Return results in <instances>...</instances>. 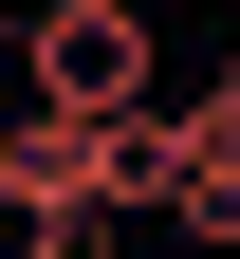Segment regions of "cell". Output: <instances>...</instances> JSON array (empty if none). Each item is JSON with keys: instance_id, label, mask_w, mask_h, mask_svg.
Instances as JSON below:
<instances>
[{"instance_id": "cell-1", "label": "cell", "mask_w": 240, "mask_h": 259, "mask_svg": "<svg viewBox=\"0 0 240 259\" xmlns=\"http://www.w3.org/2000/svg\"><path fill=\"white\" fill-rule=\"evenodd\" d=\"M19 93L37 111H166L148 0H19Z\"/></svg>"}, {"instance_id": "cell-2", "label": "cell", "mask_w": 240, "mask_h": 259, "mask_svg": "<svg viewBox=\"0 0 240 259\" xmlns=\"http://www.w3.org/2000/svg\"><path fill=\"white\" fill-rule=\"evenodd\" d=\"M92 241H111L92 204H56L37 167H0V259H92Z\"/></svg>"}, {"instance_id": "cell-3", "label": "cell", "mask_w": 240, "mask_h": 259, "mask_svg": "<svg viewBox=\"0 0 240 259\" xmlns=\"http://www.w3.org/2000/svg\"><path fill=\"white\" fill-rule=\"evenodd\" d=\"M166 222H185V241H240V148H203V130H185V185H166Z\"/></svg>"}, {"instance_id": "cell-4", "label": "cell", "mask_w": 240, "mask_h": 259, "mask_svg": "<svg viewBox=\"0 0 240 259\" xmlns=\"http://www.w3.org/2000/svg\"><path fill=\"white\" fill-rule=\"evenodd\" d=\"M166 111H185L203 148H240V56H222V74H203V93H166Z\"/></svg>"}, {"instance_id": "cell-5", "label": "cell", "mask_w": 240, "mask_h": 259, "mask_svg": "<svg viewBox=\"0 0 240 259\" xmlns=\"http://www.w3.org/2000/svg\"><path fill=\"white\" fill-rule=\"evenodd\" d=\"M92 259H129V241H92Z\"/></svg>"}]
</instances>
